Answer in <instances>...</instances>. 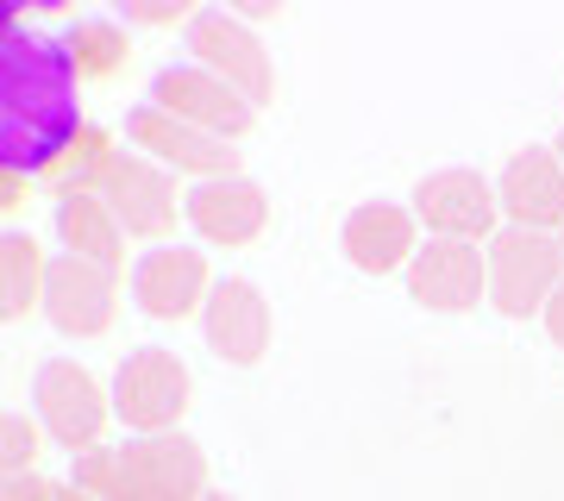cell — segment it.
Instances as JSON below:
<instances>
[{"label":"cell","instance_id":"cell-1","mask_svg":"<svg viewBox=\"0 0 564 501\" xmlns=\"http://www.w3.org/2000/svg\"><path fill=\"white\" fill-rule=\"evenodd\" d=\"M82 132V76L69 44L7 13L0 39V170L39 176Z\"/></svg>","mask_w":564,"mask_h":501},{"label":"cell","instance_id":"cell-2","mask_svg":"<svg viewBox=\"0 0 564 501\" xmlns=\"http://www.w3.org/2000/svg\"><path fill=\"white\" fill-rule=\"evenodd\" d=\"M32 421L51 433L57 451H88L101 445L107 421H113V382H101L76 358H44L32 377Z\"/></svg>","mask_w":564,"mask_h":501},{"label":"cell","instance_id":"cell-3","mask_svg":"<svg viewBox=\"0 0 564 501\" xmlns=\"http://www.w3.org/2000/svg\"><path fill=\"white\" fill-rule=\"evenodd\" d=\"M484 263H489V307L502 320H533V314H545L552 288L564 282V239L558 232L502 226L484 244Z\"/></svg>","mask_w":564,"mask_h":501},{"label":"cell","instance_id":"cell-4","mask_svg":"<svg viewBox=\"0 0 564 501\" xmlns=\"http://www.w3.org/2000/svg\"><path fill=\"white\" fill-rule=\"evenodd\" d=\"M95 195L113 207V220L126 226V239L170 244L188 188H176V170L151 163L144 151H107L101 170H95Z\"/></svg>","mask_w":564,"mask_h":501},{"label":"cell","instance_id":"cell-5","mask_svg":"<svg viewBox=\"0 0 564 501\" xmlns=\"http://www.w3.org/2000/svg\"><path fill=\"white\" fill-rule=\"evenodd\" d=\"M188 401H195V377L163 345L126 351L113 370V421H126V433H182Z\"/></svg>","mask_w":564,"mask_h":501},{"label":"cell","instance_id":"cell-6","mask_svg":"<svg viewBox=\"0 0 564 501\" xmlns=\"http://www.w3.org/2000/svg\"><path fill=\"white\" fill-rule=\"evenodd\" d=\"M182 51H188V63H202V69H214L220 81H232L258 113L276 100L270 51H263V39L232 13V7H202L195 20L182 25Z\"/></svg>","mask_w":564,"mask_h":501},{"label":"cell","instance_id":"cell-7","mask_svg":"<svg viewBox=\"0 0 564 501\" xmlns=\"http://www.w3.org/2000/svg\"><path fill=\"white\" fill-rule=\"evenodd\" d=\"M207 451L188 433H132L120 445V489L113 501H202Z\"/></svg>","mask_w":564,"mask_h":501},{"label":"cell","instance_id":"cell-8","mask_svg":"<svg viewBox=\"0 0 564 501\" xmlns=\"http://www.w3.org/2000/svg\"><path fill=\"white\" fill-rule=\"evenodd\" d=\"M414 220L426 239H458V244H489L502 232V200L496 182L477 170H433L414 182Z\"/></svg>","mask_w":564,"mask_h":501},{"label":"cell","instance_id":"cell-9","mask_svg":"<svg viewBox=\"0 0 564 501\" xmlns=\"http://www.w3.org/2000/svg\"><path fill=\"white\" fill-rule=\"evenodd\" d=\"M44 320L63 339H101L113 314H120V270L107 263H88L76 251H57L51 270H44Z\"/></svg>","mask_w":564,"mask_h":501},{"label":"cell","instance_id":"cell-10","mask_svg":"<svg viewBox=\"0 0 564 501\" xmlns=\"http://www.w3.org/2000/svg\"><path fill=\"white\" fill-rule=\"evenodd\" d=\"M151 107H163V113H176V120L202 126V132H214V139L239 144L251 126H258V107L232 88V81H220L214 69H202V63H163L158 76H151Z\"/></svg>","mask_w":564,"mask_h":501},{"label":"cell","instance_id":"cell-11","mask_svg":"<svg viewBox=\"0 0 564 501\" xmlns=\"http://www.w3.org/2000/svg\"><path fill=\"white\" fill-rule=\"evenodd\" d=\"M126 144L144 151L151 163H163V170L188 176V182L239 176V151H232V144L214 139V132H202V126L176 120V113H163V107H151V100H139V107L126 113Z\"/></svg>","mask_w":564,"mask_h":501},{"label":"cell","instance_id":"cell-12","mask_svg":"<svg viewBox=\"0 0 564 501\" xmlns=\"http://www.w3.org/2000/svg\"><path fill=\"white\" fill-rule=\"evenodd\" d=\"M132 301H139L151 320H195L214 295V270H207V251L195 244H151L132 258Z\"/></svg>","mask_w":564,"mask_h":501},{"label":"cell","instance_id":"cell-13","mask_svg":"<svg viewBox=\"0 0 564 501\" xmlns=\"http://www.w3.org/2000/svg\"><path fill=\"white\" fill-rule=\"evenodd\" d=\"M182 220L195 226V239L202 244L239 251V244L263 239V226H270V195H263L245 170L239 176H207V182H188V195H182Z\"/></svg>","mask_w":564,"mask_h":501},{"label":"cell","instance_id":"cell-14","mask_svg":"<svg viewBox=\"0 0 564 501\" xmlns=\"http://www.w3.org/2000/svg\"><path fill=\"white\" fill-rule=\"evenodd\" d=\"M402 276H408V295L421 301L426 314H470V307H484V301H489L484 244L426 239Z\"/></svg>","mask_w":564,"mask_h":501},{"label":"cell","instance_id":"cell-15","mask_svg":"<svg viewBox=\"0 0 564 501\" xmlns=\"http://www.w3.org/2000/svg\"><path fill=\"white\" fill-rule=\"evenodd\" d=\"M202 333H207V351H220L226 363H263L270 339H276V314H270V301L251 276H220L214 282V295L202 307Z\"/></svg>","mask_w":564,"mask_h":501},{"label":"cell","instance_id":"cell-16","mask_svg":"<svg viewBox=\"0 0 564 501\" xmlns=\"http://www.w3.org/2000/svg\"><path fill=\"white\" fill-rule=\"evenodd\" d=\"M421 244H426L421 220H414V207H402V200H358L339 226L345 263L364 270V276H395V270H408Z\"/></svg>","mask_w":564,"mask_h":501},{"label":"cell","instance_id":"cell-17","mask_svg":"<svg viewBox=\"0 0 564 501\" xmlns=\"http://www.w3.org/2000/svg\"><path fill=\"white\" fill-rule=\"evenodd\" d=\"M496 200H502V226H527V232H564V163L552 144H527L502 163L496 176Z\"/></svg>","mask_w":564,"mask_h":501},{"label":"cell","instance_id":"cell-18","mask_svg":"<svg viewBox=\"0 0 564 501\" xmlns=\"http://www.w3.org/2000/svg\"><path fill=\"white\" fill-rule=\"evenodd\" d=\"M51 220H57L63 251H76L88 263H107V270L126 276V226L113 220V207L95 188H63L57 207H51Z\"/></svg>","mask_w":564,"mask_h":501},{"label":"cell","instance_id":"cell-19","mask_svg":"<svg viewBox=\"0 0 564 501\" xmlns=\"http://www.w3.org/2000/svg\"><path fill=\"white\" fill-rule=\"evenodd\" d=\"M44 270L51 258L39 251V239L7 226L0 232V320H25L32 307H44Z\"/></svg>","mask_w":564,"mask_h":501},{"label":"cell","instance_id":"cell-20","mask_svg":"<svg viewBox=\"0 0 564 501\" xmlns=\"http://www.w3.org/2000/svg\"><path fill=\"white\" fill-rule=\"evenodd\" d=\"M69 57H76V76H113L126 63V25L120 20H76L69 25Z\"/></svg>","mask_w":564,"mask_h":501},{"label":"cell","instance_id":"cell-21","mask_svg":"<svg viewBox=\"0 0 564 501\" xmlns=\"http://www.w3.org/2000/svg\"><path fill=\"white\" fill-rule=\"evenodd\" d=\"M69 489L76 495H95V501H113L120 489V445H88L69 458Z\"/></svg>","mask_w":564,"mask_h":501},{"label":"cell","instance_id":"cell-22","mask_svg":"<svg viewBox=\"0 0 564 501\" xmlns=\"http://www.w3.org/2000/svg\"><path fill=\"white\" fill-rule=\"evenodd\" d=\"M44 439H51V433H44L39 421L7 414V421H0V445H7V451H0V464H7V477H32V464H39Z\"/></svg>","mask_w":564,"mask_h":501},{"label":"cell","instance_id":"cell-23","mask_svg":"<svg viewBox=\"0 0 564 501\" xmlns=\"http://www.w3.org/2000/svg\"><path fill=\"white\" fill-rule=\"evenodd\" d=\"M195 13L188 0H126V25H188Z\"/></svg>","mask_w":564,"mask_h":501},{"label":"cell","instance_id":"cell-24","mask_svg":"<svg viewBox=\"0 0 564 501\" xmlns=\"http://www.w3.org/2000/svg\"><path fill=\"white\" fill-rule=\"evenodd\" d=\"M540 320H545V333H552V345L564 351V282L552 288V301H545V314H540Z\"/></svg>","mask_w":564,"mask_h":501},{"label":"cell","instance_id":"cell-25","mask_svg":"<svg viewBox=\"0 0 564 501\" xmlns=\"http://www.w3.org/2000/svg\"><path fill=\"white\" fill-rule=\"evenodd\" d=\"M7 501H57L39 477H7Z\"/></svg>","mask_w":564,"mask_h":501},{"label":"cell","instance_id":"cell-26","mask_svg":"<svg viewBox=\"0 0 564 501\" xmlns=\"http://www.w3.org/2000/svg\"><path fill=\"white\" fill-rule=\"evenodd\" d=\"M232 13H239V20L251 25V20H276L282 7H276V0H239V7H232Z\"/></svg>","mask_w":564,"mask_h":501},{"label":"cell","instance_id":"cell-27","mask_svg":"<svg viewBox=\"0 0 564 501\" xmlns=\"http://www.w3.org/2000/svg\"><path fill=\"white\" fill-rule=\"evenodd\" d=\"M202 501H239V495H226V489H207V495Z\"/></svg>","mask_w":564,"mask_h":501},{"label":"cell","instance_id":"cell-28","mask_svg":"<svg viewBox=\"0 0 564 501\" xmlns=\"http://www.w3.org/2000/svg\"><path fill=\"white\" fill-rule=\"evenodd\" d=\"M552 151H558V163H564V132H558V139H552Z\"/></svg>","mask_w":564,"mask_h":501},{"label":"cell","instance_id":"cell-29","mask_svg":"<svg viewBox=\"0 0 564 501\" xmlns=\"http://www.w3.org/2000/svg\"><path fill=\"white\" fill-rule=\"evenodd\" d=\"M558 239H564V232H558Z\"/></svg>","mask_w":564,"mask_h":501}]
</instances>
